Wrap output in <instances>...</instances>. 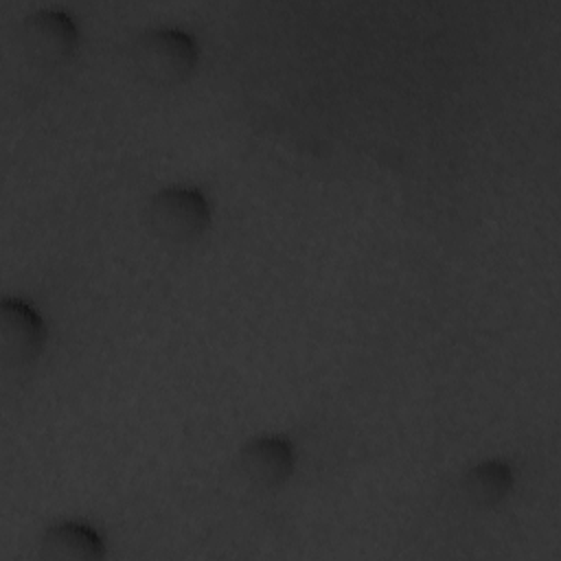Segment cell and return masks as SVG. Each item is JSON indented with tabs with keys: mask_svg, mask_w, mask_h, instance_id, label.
<instances>
[{
	"mask_svg": "<svg viewBox=\"0 0 561 561\" xmlns=\"http://www.w3.org/2000/svg\"><path fill=\"white\" fill-rule=\"evenodd\" d=\"M20 42L26 55L42 64L68 59L79 42L72 15L59 7H39L20 22Z\"/></svg>",
	"mask_w": 561,
	"mask_h": 561,
	"instance_id": "3957f363",
	"label": "cell"
},
{
	"mask_svg": "<svg viewBox=\"0 0 561 561\" xmlns=\"http://www.w3.org/2000/svg\"><path fill=\"white\" fill-rule=\"evenodd\" d=\"M513 489V469L497 458L482 460L467 469L462 476V493L465 497L480 506L489 508L502 502Z\"/></svg>",
	"mask_w": 561,
	"mask_h": 561,
	"instance_id": "52a82bcc",
	"label": "cell"
},
{
	"mask_svg": "<svg viewBox=\"0 0 561 561\" xmlns=\"http://www.w3.org/2000/svg\"><path fill=\"white\" fill-rule=\"evenodd\" d=\"M46 340V327L39 311L24 298L7 296L0 302V342L2 355L11 364L33 362Z\"/></svg>",
	"mask_w": 561,
	"mask_h": 561,
	"instance_id": "277c9868",
	"label": "cell"
},
{
	"mask_svg": "<svg viewBox=\"0 0 561 561\" xmlns=\"http://www.w3.org/2000/svg\"><path fill=\"white\" fill-rule=\"evenodd\" d=\"M145 215L156 237L169 243H186L206 230L210 204L197 186L171 184L151 195Z\"/></svg>",
	"mask_w": 561,
	"mask_h": 561,
	"instance_id": "7a4b0ae2",
	"label": "cell"
},
{
	"mask_svg": "<svg viewBox=\"0 0 561 561\" xmlns=\"http://www.w3.org/2000/svg\"><path fill=\"white\" fill-rule=\"evenodd\" d=\"M105 554L101 535L85 522L61 519L46 528L42 537V557L61 561H94Z\"/></svg>",
	"mask_w": 561,
	"mask_h": 561,
	"instance_id": "8992f818",
	"label": "cell"
},
{
	"mask_svg": "<svg viewBox=\"0 0 561 561\" xmlns=\"http://www.w3.org/2000/svg\"><path fill=\"white\" fill-rule=\"evenodd\" d=\"M294 445L283 434H259L243 443L239 465L245 478L261 486H280L294 471Z\"/></svg>",
	"mask_w": 561,
	"mask_h": 561,
	"instance_id": "5b68a950",
	"label": "cell"
},
{
	"mask_svg": "<svg viewBox=\"0 0 561 561\" xmlns=\"http://www.w3.org/2000/svg\"><path fill=\"white\" fill-rule=\"evenodd\" d=\"M131 59L140 77L149 83L173 85L186 79L195 68L197 42L180 26H151L136 35Z\"/></svg>",
	"mask_w": 561,
	"mask_h": 561,
	"instance_id": "6da1fadb",
	"label": "cell"
}]
</instances>
